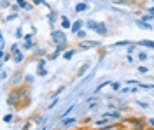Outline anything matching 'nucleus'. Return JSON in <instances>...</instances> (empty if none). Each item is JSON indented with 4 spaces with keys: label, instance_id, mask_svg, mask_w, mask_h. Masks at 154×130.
Wrapping results in <instances>:
<instances>
[{
    "label": "nucleus",
    "instance_id": "nucleus-17",
    "mask_svg": "<svg viewBox=\"0 0 154 130\" xmlns=\"http://www.w3.org/2000/svg\"><path fill=\"white\" fill-rule=\"evenodd\" d=\"M77 51L79 49H74V48H72V49H67V51H63V60H72V58H74V55H75Z\"/></svg>",
    "mask_w": 154,
    "mask_h": 130
},
{
    "label": "nucleus",
    "instance_id": "nucleus-34",
    "mask_svg": "<svg viewBox=\"0 0 154 130\" xmlns=\"http://www.w3.org/2000/svg\"><path fill=\"white\" fill-rule=\"evenodd\" d=\"M130 44H131V40H119V42L114 44V48H121V46H126V48H128Z\"/></svg>",
    "mask_w": 154,
    "mask_h": 130
},
{
    "label": "nucleus",
    "instance_id": "nucleus-15",
    "mask_svg": "<svg viewBox=\"0 0 154 130\" xmlns=\"http://www.w3.org/2000/svg\"><path fill=\"white\" fill-rule=\"evenodd\" d=\"M75 123H77L75 118H70V116H68V118H63V120H61V127L68 128V127H72V125H75Z\"/></svg>",
    "mask_w": 154,
    "mask_h": 130
},
{
    "label": "nucleus",
    "instance_id": "nucleus-31",
    "mask_svg": "<svg viewBox=\"0 0 154 130\" xmlns=\"http://www.w3.org/2000/svg\"><path fill=\"white\" fill-rule=\"evenodd\" d=\"M137 56H138V62H147V60H149V56H147V53H145V51H138V55H137Z\"/></svg>",
    "mask_w": 154,
    "mask_h": 130
},
{
    "label": "nucleus",
    "instance_id": "nucleus-16",
    "mask_svg": "<svg viewBox=\"0 0 154 130\" xmlns=\"http://www.w3.org/2000/svg\"><path fill=\"white\" fill-rule=\"evenodd\" d=\"M56 14H58L56 11H51L48 14V21H49V25H51V28H54V23H56V20H58Z\"/></svg>",
    "mask_w": 154,
    "mask_h": 130
},
{
    "label": "nucleus",
    "instance_id": "nucleus-20",
    "mask_svg": "<svg viewBox=\"0 0 154 130\" xmlns=\"http://www.w3.org/2000/svg\"><path fill=\"white\" fill-rule=\"evenodd\" d=\"M116 128H117V123L116 121H110V123H107L103 127H98L96 130H116Z\"/></svg>",
    "mask_w": 154,
    "mask_h": 130
},
{
    "label": "nucleus",
    "instance_id": "nucleus-7",
    "mask_svg": "<svg viewBox=\"0 0 154 130\" xmlns=\"http://www.w3.org/2000/svg\"><path fill=\"white\" fill-rule=\"evenodd\" d=\"M102 116L109 118L110 121H121L123 116H121V111L119 109H114V111H107V113H102Z\"/></svg>",
    "mask_w": 154,
    "mask_h": 130
},
{
    "label": "nucleus",
    "instance_id": "nucleus-53",
    "mask_svg": "<svg viewBox=\"0 0 154 130\" xmlns=\"http://www.w3.org/2000/svg\"><path fill=\"white\" fill-rule=\"evenodd\" d=\"M121 91H123V93H130V91H131V88H128V86H125V88H121Z\"/></svg>",
    "mask_w": 154,
    "mask_h": 130
},
{
    "label": "nucleus",
    "instance_id": "nucleus-27",
    "mask_svg": "<svg viewBox=\"0 0 154 130\" xmlns=\"http://www.w3.org/2000/svg\"><path fill=\"white\" fill-rule=\"evenodd\" d=\"M109 84H110V81H103L102 84H98V86H96V88H95V91H93V95H96L98 91H102V90H103V88H105V86H109Z\"/></svg>",
    "mask_w": 154,
    "mask_h": 130
},
{
    "label": "nucleus",
    "instance_id": "nucleus-48",
    "mask_svg": "<svg viewBox=\"0 0 154 130\" xmlns=\"http://www.w3.org/2000/svg\"><path fill=\"white\" fill-rule=\"evenodd\" d=\"M63 90H65V86H61V88H58V90H56V93H53V99H54V97H58V95H60V93H61Z\"/></svg>",
    "mask_w": 154,
    "mask_h": 130
},
{
    "label": "nucleus",
    "instance_id": "nucleus-21",
    "mask_svg": "<svg viewBox=\"0 0 154 130\" xmlns=\"http://www.w3.org/2000/svg\"><path fill=\"white\" fill-rule=\"evenodd\" d=\"M35 74H37V78H46V76L49 74V70L46 69V67H37Z\"/></svg>",
    "mask_w": 154,
    "mask_h": 130
},
{
    "label": "nucleus",
    "instance_id": "nucleus-3",
    "mask_svg": "<svg viewBox=\"0 0 154 130\" xmlns=\"http://www.w3.org/2000/svg\"><path fill=\"white\" fill-rule=\"evenodd\" d=\"M33 35H35V33H25L23 42H21V49L23 51H33V48L37 46V44L33 42Z\"/></svg>",
    "mask_w": 154,
    "mask_h": 130
},
{
    "label": "nucleus",
    "instance_id": "nucleus-1",
    "mask_svg": "<svg viewBox=\"0 0 154 130\" xmlns=\"http://www.w3.org/2000/svg\"><path fill=\"white\" fill-rule=\"evenodd\" d=\"M21 99H23V88L21 86H14L7 95V106L14 107V109H21Z\"/></svg>",
    "mask_w": 154,
    "mask_h": 130
},
{
    "label": "nucleus",
    "instance_id": "nucleus-25",
    "mask_svg": "<svg viewBox=\"0 0 154 130\" xmlns=\"http://www.w3.org/2000/svg\"><path fill=\"white\" fill-rule=\"evenodd\" d=\"M33 53H35V56H38V58H40V56H48V55H46V49H42V48H38V46L33 48Z\"/></svg>",
    "mask_w": 154,
    "mask_h": 130
},
{
    "label": "nucleus",
    "instance_id": "nucleus-18",
    "mask_svg": "<svg viewBox=\"0 0 154 130\" xmlns=\"http://www.w3.org/2000/svg\"><path fill=\"white\" fill-rule=\"evenodd\" d=\"M107 123H110V120H109V118H105V116H102L100 120L93 121V127H96V128H98V127H103V125H107Z\"/></svg>",
    "mask_w": 154,
    "mask_h": 130
},
{
    "label": "nucleus",
    "instance_id": "nucleus-33",
    "mask_svg": "<svg viewBox=\"0 0 154 130\" xmlns=\"http://www.w3.org/2000/svg\"><path fill=\"white\" fill-rule=\"evenodd\" d=\"M32 4H33V5H46L48 9H51V5H49L46 0H32Z\"/></svg>",
    "mask_w": 154,
    "mask_h": 130
},
{
    "label": "nucleus",
    "instance_id": "nucleus-51",
    "mask_svg": "<svg viewBox=\"0 0 154 130\" xmlns=\"http://www.w3.org/2000/svg\"><path fill=\"white\" fill-rule=\"evenodd\" d=\"M11 9H12V11H14V12H16V11H19V9H21V7H19L18 4H14V5H11Z\"/></svg>",
    "mask_w": 154,
    "mask_h": 130
},
{
    "label": "nucleus",
    "instance_id": "nucleus-50",
    "mask_svg": "<svg viewBox=\"0 0 154 130\" xmlns=\"http://www.w3.org/2000/svg\"><path fill=\"white\" fill-rule=\"evenodd\" d=\"M147 123H149V127L154 130V118H149V120H147Z\"/></svg>",
    "mask_w": 154,
    "mask_h": 130
},
{
    "label": "nucleus",
    "instance_id": "nucleus-46",
    "mask_svg": "<svg viewBox=\"0 0 154 130\" xmlns=\"http://www.w3.org/2000/svg\"><path fill=\"white\" fill-rule=\"evenodd\" d=\"M21 130H32V121H26L25 125H23V128Z\"/></svg>",
    "mask_w": 154,
    "mask_h": 130
},
{
    "label": "nucleus",
    "instance_id": "nucleus-13",
    "mask_svg": "<svg viewBox=\"0 0 154 130\" xmlns=\"http://www.w3.org/2000/svg\"><path fill=\"white\" fill-rule=\"evenodd\" d=\"M16 4H18V5H19L23 11H32L33 7H35L33 4H30L28 0H16Z\"/></svg>",
    "mask_w": 154,
    "mask_h": 130
},
{
    "label": "nucleus",
    "instance_id": "nucleus-43",
    "mask_svg": "<svg viewBox=\"0 0 154 130\" xmlns=\"http://www.w3.org/2000/svg\"><path fill=\"white\" fill-rule=\"evenodd\" d=\"M14 20H18V14H14V12H12V14H9V16L5 18V21H14Z\"/></svg>",
    "mask_w": 154,
    "mask_h": 130
},
{
    "label": "nucleus",
    "instance_id": "nucleus-29",
    "mask_svg": "<svg viewBox=\"0 0 154 130\" xmlns=\"http://www.w3.org/2000/svg\"><path fill=\"white\" fill-rule=\"evenodd\" d=\"M19 49H21V46H19L18 42H12V46L9 48V53H11V55H14V53H18Z\"/></svg>",
    "mask_w": 154,
    "mask_h": 130
},
{
    "label": "nucleus",
    "instance_id": "nucleus-54",
    "mask_svg": "<svg viewBox=\"0 0 154 130\" xmlns=\"http://www.w3.org/2000/svg\"><path fill=\"white\" fill-rule=\"evenodd\" d=\"M147 12H149V14H154V5H151V7L147 9Z\"/></svg>",
    "mask_w": 154,
    "mask_h": 130
},
{
    "label": "nucleus",
    "instance_id": "nucleus-10",
    "mask_svg": "<svg viewBox=\"0 0 154 130\" xmlns=\"http://www.w3.org/2000/svg\"><path fill=\"white\" fill-rule=\"evenodd\" d=\"M35 79H37V74H25V78H23V84L25 86H32V84H35Z\"/></svg>",
    "mask_w": 154,
    "mask_h": 130
},
{
    "label": "nucleus",
    "instance_id": "nucleus-19",
    "mask_svg": "<svg viewBox=\"0 0 154 130\" xmlns=\"http://www.w3.org/2000/svg\"><path fill=\"white\" fill-rule=\"evenodd\" d=\"M137 44H138V46H144V48H151V49H154V40L144 39V40H138Z\"/></svg>",
    "mask_w": 154,
    "mask_h": 130
},
{
    "label": "nucleus",
    "instance_id": "nucleus-24",
    "mask_svg": "<svg viewBox=\"0 0 154 130\" xmlns=\"http://www.w3.org/2000/svg\"><path fill=\"white\" fill-rule=\"evenodd\" d=\"M74 107H75V106H70V107H67V109L63 111V113H61V114H60V121L63 120V118H68V114H70V113H72V111H74Z\"/></svg>",
    "mask_w": 154,
    "mask_h": 130
},
{
    "label": "nucleus",
    "instance_id": "nucleus-2",
    "mask_svg": "<svg viewBox=\"0 0 154 130\" xmlns=\"http://www.w3.org/2000/svg\"><path fill=\"white\" fill-rule=\"evenodd\" d=\"M51 40L54 42V46H63V48H67L68 46V37H67V32L61 30V28H54V30H51Z\"/></svg>",
    "mask_w": 154,
    "mask_h": 130
},
{
    "label": "nucleus",
    "instance_id": "nucleus-45",
    "mask_svg": "<svg viewBox=\"0 0 154 130\" xmlns=\"http://www.w3.org/2000/svg\"><path fill=\"white\" fill-rule=\"evenodd\" d=\"M9 5H12V4H11L9 0H2V9H7Z\"/></svg>",
    "mask_w": 154,
    "mask_h": 130
},
{
    "label": "nucleus",
    "instance_id": "nucleus-40",
    "mask_svg": "<svg viewBox=\"0 0 154 130\" xmlns=\"http://www.w3.org/2000/svg\"><path fill=\"white\" fill-rule=\"evenodd\" d=\"M137 72H138V74H147V72H149V69H147L145 65H138V69H137Z\"/></svg>",
    "mask_w": 154,
    "mask_h": 130
},
{
    "label": "nucleus",
    "instance_id": "nucleus-35",
    "mask_svg": "<svg viewBox=\"0 0 154 130\" xmlns=\"http://www.w3.org/2000/svg\"><path fill=\"white\" fill-rule=\"evenodd\" d=\"M11 121H14V113H7L4 116V123H11Z\"/></svg>",
    "mask_w": 154,
    "mask_h": 130
},
{
    "label": "nucleus",
    "instance_id": "nucleus-47",
    "mask_svg": "<svg viewBox=\"0 0 154 130\" xmlns=\"http://www.w3.org/2000/svg\"><path fill=\"white\" fill-rule=\"evenodd\" d=\"M0 78H2V81H5L7 78H9V74H7V70H2V74H0Z\"/></svg>",
    "mask_w": 154,
    "mask_h": 130
},
{
    "label": "nucleus",
    "instance_id": "nucleus-38",
    "mask_svg": "<svg viewBox=\"0 0 154 130\" xmlns=\"http://www.w3.org/2000/svg\"><path fill=\"white\" fill-rule=\"evenodd\" d=\"M140 20L142 21H149V23H151V21L154 20V14H144V16H140Z\"/></svg>",
    "mask_w": 154,
    "mask_h": 130
},
{
    "label": "nucleus",
    "instance_id": "nucleus-52",
    "mask_svg": "<svg viewBox=\"0 0 154 130\" xmlns=\"http://www.w3.org/2000/svg\"><path fill=\"white\" fill-rule=\"evenodd\" d=\"M117 5H126V0H116Z\"/></svg>",
    "mask_w": 154,
    "mask_h": 130
},
{
    "label": "nucleus",
    "instance_id": "nucleus-9",
    "mask_svg": "<svg viewBox=\"0 0 154 130\" xmlns=\"http://www.w3.org/2000/svg\"><path fill=\"white\" fill-rule=\"evenodd\" d=\"M82 27H86V21H82V20H75L74 23H72V28H70V32L75 35L79 30H82Z\"/></svg>",
    "mask_w": 154,
    "mask_h": 130
},
{
    "label": "nucleus",
    "instance_id": "nucleus-42",
    "mask_svg": "<svg viewBox=\"0 0 154 130\" xmlns=\"http://www.w3.org/2000/svg\"><path fill=\"white\" fill-rule=\"evenodd\" d=\"M46 62H48V58H40L37 62V67H46Z\"/></svg>",
    "mask_w": 154,
    "mask_h": 130
},
{
    "label": "nucleus",
    "instance_id": "nucleus-22",
    "mask_svg": "<svg viewBox=\"0 0 154 130\" xmlns=\"http://www.w3.org/2000/svg\"><path fill=\"white\" fill-rule=\"evenodd\" d=\"M96 27H98V21H95V20H88V21H86V28H88V30L95 32Z\"/></svg>",
    "mask_w": 154,
    "mask_h": 130
},
{
    "label": "nucleus",
    "instance_id": "nucleus-14",
    "mask_svg": "<svg viewBox=\"0 0 154 130\" xmlns=\"http://www.w3.org/2000/svg\"><path fill=\"white\" fill-rule=\"evenodd\" d=\"M135 23H137V27H140V28H144V30H154L152 23H149V21H142L140 18L135 21Z\"/></svg>",
    "mask_w": 154,
    "mask_h": 130
},
{
    "label": "nucleus",
    "instance_id": "nucleus-41",
    "mask_svg": "<svg viewBox=\"0 0 154 130\" xmlns=\"http://www.w3.org/2000/svg\"><path fill=\"white\" fill-rule=\"evenodd\" d=\"M75 35H77V37H79L81 40H84V39H86V30H79Z\"/></svg>",
    "mask_w": 154,
    "mask_h": 130
},
{
    "label": "nucleus",
    "instance_id": "nucleus-37",
    "mask_svg": "<svg viewBox=\"0 0 154 130\" xmlns=\"http://www.w3.org/2000/svg\"><path fill=\"white\" fill-rule=\"evenodd\" d=\"M137 106H138V107H142V109H149V107H151L147 102H142V100H138V99H137Z\"/></svg>",
    "mask_w": 154,
    "mask_h": 130
},
{
    "label": "nucleus",
    "instance_id": "nucleus-8",
    "mask_svg": "<svg viewBox=\"0 0 154 130\" xmlns=\"http://www.w3.org/2000/svg\"><path fill=\"white\" fill-rule=\"evenodd\" d=\"M95 33L102 35V37H105L107 33H109V28H107V23H105V21H98V27H96Z\"/></svg>",
    "mask_w": 154,
    "mask_h": 130
},
{
    "label": "nucleus",
    "instance_id": "nucleus-36",
    "mask_svg": "<svg viewBox=\"0 0 154 130\" xmlns=\"http://www.w3.org/2000/svg\"><path fill=\"white\" fill-rule=\"evenodd\" d=\"M110 88L114 91H119L121 90V83H119V81H112V83H110Z\"/></svg>",
    "mask_w": 154,
    "mask_h": 130
},
{
    "label": "nucleus",
    "instance_id": "nucleus-55",
    "mask_svg": "<svg viewBox=\"0 0 154 130\" xmlns=\"http://www.w3.org/2000/svg\"><path fill=\"white\" fill-rule=\"evenodd\" d=\"M151 88H154V84H151Z\"/></svg>",
    "mask_w": 154,
    "mask_h": 130
},
{
    "label": "nucleus",
    "instance_id": "nucleus-23",
    "mask_svg": "<svg viewBox=\"0 0 154 130\" xmlns=\"http://www.w3.org/2000/svg\"><path fill=\"white\" fill-rule=\"evenodd\" d=\"M88 11V2H79L75 5V12H84Z\"/></svg>",
    "mask_w": 154,
    "mask_h": 130
},
{
    "label": "nucleus",
    "instance_id": "nucleus-12",
    "mask_svg": "<svg viewBox=\"0 0 154 130\" xmlns=\"http://www.w3.org/2000/svg\"><path fill=\"white\" fill-rule=\"evenodd\" d=\"M72 23H74V21L68 20L67 14H61V30H70V28H72Z\"/></svg>",
    "mask_w": 154,
    "mask_h": 130
},
{
    "label": "nucleus",
    "instance_id": "nucleus-5",
    "mask_svg": "<svg viewBox=\"0 0 154 130\" xmlns=\"http://www.w3.org/2000/svg\"><path fill=\"white\" fill-rule=\"evenodd\" d=\"M98 46H100V42H98V40L84 39V40H81V42H79V48H77V49L86 51V49H93V48H98Z\"/></svg>",
    "mask_w": 154,
    "mask_h": 130
},
{
    "label": "nucleus",
    "instance_id": "nucleus-28",
    "mask_svg": "<svg viewBox=\"0 0 154 130\" xmlns=\"http://www.w3.org/2000/svg\"><path fill=\"white\" fill-rule=\"evenodd\" d=\"M35 125L37 127H42V125H46V116H35Z\"/></svg>",
    "mask_w": 154,
    "mask_h": 130
},
{
    "label": "nucleus",
    "instance_id": "nucleus-30",
    "mask_svg": "<svg viewBox=\"0 0 154 130\" xmlns=\"http://www.w3.org/2000/svg\"><path fill=\"white\" fill-rule=\"evenodd\" d=\"M0 56H2V62L12 60V55H11V53H5V51H0Z\"/></svg>",
    "mask_w": 154,
    "mask_h": 130
},
{
    "label": "nucleus",
    "instance_id": "nucleus-49",
    "mask_svg": "<svg viewBox=\"0 0 154 130\" xmlns=\"http://www.w3.org/2000/svg\"><path fill=\"white\" fill-rule=\"evenodd\" d=\"M126 62H128V63H131V62H133V55H131V53H128V55H126Z\"/></svg>",
    "mask_w": 154,
    "mask_h": 130
},
{
    "label": "nucleus",
    "instance_id": "nucleus-6",
    "mask_svg": "<svg viewBox=\"0 0 154 130\" xmlns=\"http://www.w3.org/2000/svg\"><path fill=\"white\" fill-rule=\"evenodd\" d=\"M32 104V91H30V86H23V99H21V107H28Z\"/></svg>",
    "mask_w": 154,
    "mask_h": 130
},
{
    "label": "nucleus",
    "instance_id": "nucleus-32",
    "mask_svg": "<svg viewBox=\"0 0 154 130\" xmlns=\"http://www.w3.org/2000/svg\"><path fill=\"white\" fill-rule=\"evenodd\" d=\"M58 104H60V99H58V97H54V99L51 100V102H49V106H48V109L51 111V109H54V107H56Z\"/></svg>",
    "mask_w": 154,
    "mask_h": 130
},
{
    "label": "nucleus",
    "instance_id": "nucleus-39",
    "mask_svg": "<svg viewBox=\"0 0 154 130\" xmlns=\"http://www.w3.org/2000/svg\"><path fill=\"white\" fill-rule=\"evenodd\" d=\"M23 37H25V32H23V27H19L16 30V39H23Z\"/></svg>",
    "mask_w": 154,
    "mask_h": 130
},
{
    "label": "nucleus",
    "instance_id": "nucleus-56",
    "mask_svg": "<svg viewBox=\"0 0 154 130\" xmlns=\"http://www.w3.org/2000/svg\"><path fill=\"white\" fill-rule=\"evenodd\" d=\"M81 2H86V0H81Z\"/></svg>",
    "mask_w": 154,
    "mask_h": 130
},
{
    "label": "nucleus",
    "instance_id": "nucleus-44",
    "mask_svg": "<svg viewBox=\"0 0 154 130\" xmlns=\"http://www.w3.org/2000/svg\"><path fill=\"white\" fill-rule=\"evenodd\" d=\"M137 48H138V44H130V46H128V53H133Z\"/></svg>",
    "mask_w": 154,
    "mask_h": 130
},
{
    "label": "nucleus",
    "instance_id": "nucleus-26",
    "mask_svg": "<svg viewBox=\"0 0 154 130\" xmlns=\"http://www.w3.org/2000/svg\"><path fill=\"white\" fill-rule=\"evenodd\" d=\"M89 67H91V63H89V62H86V63H84V65L79 69V72H77V78H81V76H82V74H84V72L89 69Z\"/></svg>",
    "mask_w": 154,
    "mask_h": 130
},
{
    "label": "nucleus",
    "instance_id": "nucleus-4",
    "mask_svg": "<svg viewBox=\"0 0 154 130\" xmlns=\"http://www.w3.org/2000/svg\"><path fill=\"white\" fill-rule=\"evenodd\" d=\"M126 123L131 125V130H145L147 125H149V123L144 121L142 118H138V120H137V118H130V120H126Z\"/></svg>",
    "mask_w": 154,
    "mask_h": 130
},
{
    "label": "nucleus",
    "instance_id": "nucleus-11",
    "mask_svg": "<svg viewBox=\"0 0 154 130\" xmlns=\"http://www.w3.org/2000/svg\"><path fill=\"white\" fill-rule=\"evenodd\" d=\"M12 62H14L16 65L23 63V62H25V51H23V49H19L18 53H14V55H12Z\"/></svg>",
    "mask_w": 154,
    "mask_h": 130
}]
</instances>
